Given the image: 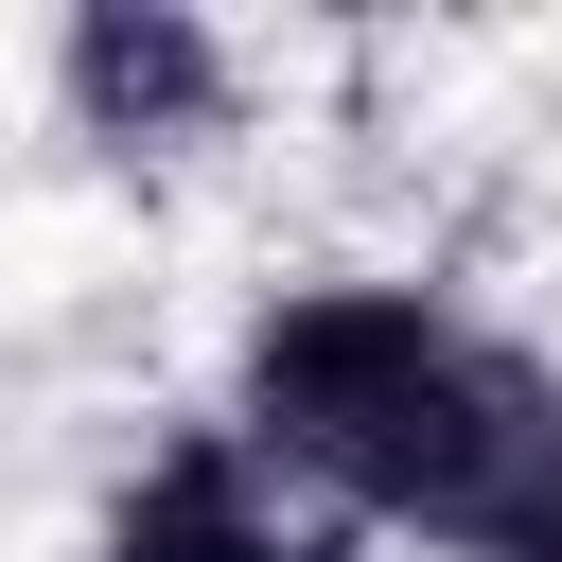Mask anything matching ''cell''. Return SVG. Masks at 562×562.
I'll return each instance as SVG.
<instances>
[{"mask_svg": "<svg viewBox=\"0 0 562 562\" xmlns=\"http://www.w3.org/2000/svg\"><path fill=\"white\" fill-rule=\"evenodd\" d=\"M53 70H70V123H88V140H193V123L228 105V53H211L176 0H88Z\"/></svg>", "mask_w": 562, "mask_h": 562, "instance_id": "obj_3", "label": "cell"}, {"mask_svg": "<svg viewBox=\"0 0 562 562\" xmlns=\"http://www.w3.org/2000/svg\"><path fill=\"white\" fill-rule=\"evenodd\" d=\"M105 562H351V527L299 509L228 422H193V439L140 457V492L105 509Z\"/></svg>", "mask_w": 562, "mask_h": 562, "instance_id": "obj_2", "label": "cell"}, {"mask_svg": "<svg viewBox=\"0 0 562 562\" xmlns=\"http://www.w3.org/2000/svg\"><path fill=\"white\" fill-rule=\"evenodd\" d=\"M228 439L263 474L334 492L351 527H422L457 562H562V386L422 281L263 299Z\"/></svg>", "mask_w": 562, "mask_h": 562, "instance_id": "obj_1", "label": "cell"}]
</instances>
